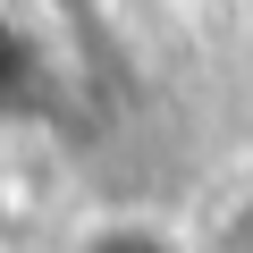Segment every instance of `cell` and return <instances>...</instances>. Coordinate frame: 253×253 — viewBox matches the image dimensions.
<instances>
[{"instance_id":"obj_1","label":"cell","mask_w":253,"mask_h":253,"mask_svg":"<svg viewBox=\"0 0 253 253\" xmlns=\"http://www.w3.org/2000/svg\"><path fill=\"white\" fill-rule=\"evenodd\" d=\"M42 110H51V59H42L34 26L0 0V126L42 118Z\"/></svg>"},{"instance_id":"obj_2","label":"cell","mask_w":253,"mask_h":253,"mask_svg":"<svg viewBox=\"0 0 253 253\" xmlns=\"http://www.w3.org/2000/svg\"><path fill=\"white\" fill-rule=\"evenodd\" d=\"M68 253H194L169 219H152V211H110V219H93Z\"/></svg>"}]
</instances>
